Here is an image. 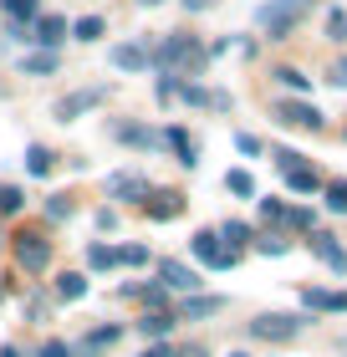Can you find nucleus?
<instances>
[{
	"label": "nucleus",
	"mask_w": 347,
	"mask_h": 357,
	"mask_svg": "<svg viewBox=\"0 0 347 357\" xmlns=\"http://www.w3.org/2000/svg\"><path fill=\"white\" fill-rule=\"evenodd\" d=\"M205 61H209V52L194 36H163L154 52H148V67H158L169 77H200Z\"/></svg>",
	"instance_id": "1"
},
{
	"label": "nucleus",
	"mask_w": 347,
	"mask_h": 357,
	"mask_svg": "<svg viewBox=\"0 0 347 357\" xmlns=\"http://www.w3.org/2000/svg\"><path fill=\"white\" fill-rule=\"evenodd\" d=\"M307 6H311V0H266V6L256 10V26L266 31L271 41H286L296 31V21L307 15Z\"/></svg>",
	"instance_id": "2"
},
{
	"label": "nucleus",
	"mask_w": 347,
	"mask_h": 357,
	"mask_svg": "<svg viewBox=\"0 0 347 357\" xmlns=\"http://www.w3.org/2000/svg\"><path fill=\"white\" fill-rule=\"evenodd\" d=\"M15 266H21L26 275H41L46 266H52V240H46L41 230H21L15 235Z\"/></svg>",
	"instance_id": "3"
},
{
	"label": "nucleus",
	"mask_w": 347,
	"mask_h": 357,
	"mask_svg": "<svg viewBox=\"0 0 347 357\" xmlns=\"http://www.w3.org/2000/svg\"><path fill=\"white\" fill-rule=\"evenodd\" d=\"M307 321L302 317H286V312H260L251 321V337H260V342H291L296 332H302Z\"/></svg>",
	"instance_id": "4"
},
{
	"label": "nucleus",
	"mask_w": 347,
	"mask_h": 357,
	"mask_svg": "<svg viewBox=\"0 0 347 357\" xmlns=\"http://www.w3.org/2000/svg\"><path fill=\"white\" fill-rule=\"evenodd\" d=\"M276 123L302 128V133H317V128H322V112H317V102H296V97H286V102H276Z\"/></svg>",
	"instance_id": "5"
},
{
	"label": "nucleus",
	"mask_w": 347,
	"mask_h": 357,
	"mask_svg": "<svg viewBox=\"0 0 347 357\" xmlns=\"http://www.w3.org/2000/svg\"><path fill=\"white\" fill-rule=\"evenodd\" d=\"M194 255H200L209 271H230V266L240 261V250H225V245H220V235H209V230L194 235Z\"/></svg>",
	"instance_id": "6"
},
{
	"label": "nucleus",
	"mask_w": 347,
	"mask_h": 357,
	"mask_svg": "<svg viewBox=\"0 0 347 357\" xmlns=\"http://www.w3.org/2000/svg\"><path fill=\"white\" fill-rule=\"evenodd\" d=\"M158 286H163V291H184V296H194V291H200V271L184 266V261H158Z\"/></svg>",
	"instance_id": "7"
},
{
	"label": "nucleus",
	"mask_w": 347,
	"mask_h": 357,
	"mask_svg": "<svg viewBox=\"0 0 347 357\" xmlns=\"http://www.w3.org/2000/svg\"><path fill=\"white\" fill-rule=\"evenodd\" d=\"M108 199H133V204H143V199H148V178L133 174V169L108 174Z\"/></svg>",
	"instance_id": "8"
},
{
	"label": "nucleus",
	"mask_w": 347,
	"mask_h": 357,
	"mask_svg": "<svg viewBox=\"0 0 347 357\" xmlns=\"http://www.w3.org/2000/svg\"><path fill=\"white\" fill-rule=\"evenodd\" d=\"M103 97H108V87H82V92H72V97H61V102H57V118L72 123V118H82V112H92Z\"/></svg>",
	"instance_id": "9"
},
{
	"label": "nucleus",
	"mask_w": 347,
	"mask_h": 357,
	"mask_svg": "<svg viewBox=\"0 0 347 357\" xmlns=\"http://www.w3.org/2000/svg\"><path fill=\"white\" fill-rule=\"evenodd\" d=\"M31 41H36L41 52H57V46L67 41V15H36V26H31Z\"/></svg>",
	"instance_id": "10"
},
{
	"label": "nucleus",
	"mask_w": 347,
	"mask_h": 357,
	"mask_svg": "<svg viewBox=\"0 0 347 357\" xmlns=\"http://www.w3.org/2000/svg\"><path fill=\"white\" fill-rule=\"evenodd\" d=\"M108 61L118 72H148V46H138V41H118L108 52Z\"/></svg>",
	"instance_id": "11"
},
{
	"label": "nucleus",
	"mask_w": 347,
	"mask_h": 357,
	"mask_svg": "<svg viewBox=\"0 0 347 357\" xmlns=\"http://www.w3.org/2000/svg\"><path fill=\"white\" fill-rule=\"evenodd\" d=\"M311 250H317V261H322V266H332L337 275L347 271V250L337 245V235H327V230H317V235H311Z\"/></svg>",
	"instance_id": "12"
},
{
	"label": "nucleus",
	"mask_w": 347,
	"mask_h": 357,
	"mask_svg": "<svg viewBox=\"0 0 347 357\" xmlns=\"http://www.w3.org/2000/svg\"><path fill=\"white\" fill-rule=\"evenodd\" d=\"M302 301L311 312H347V291H322V286H307Z\"/></svg>",
	"instance_id": "13"
},
{
	"label": "nucleus",
	"mask_w": 347,
	"mask_h": 357,
	"mask_svg": "<svg viewBox=\"0 0 347 357\" xmlns=\"http://www.w3.org/2000/svg\"><path fill=\"white\" fill-rule=\"evenodd\" d=\"M118 337H123L118 327H92V332H87V337H82V342H77L72 352H82V357H97V352H108L112 342H118Z\"/></svg>",
	"instance_id": "14"
},
{
	"label": "nucleus",
	"mask_w": 347,
	"mask_h": 357,
	"mask_svg": "<svg viewBox=\"0 0 347 357\" xmlns=\"http://www.w3.org/2000/svg\"><path fill=\"white\" fill-rule=\"evenodd\" d=\"M143 209H148V220H174L179 209H184V194L163 189V194H154V199H143Z\"/></svg>",
	"instance_id": "15"
},
{
	"label": "nucleus",
	"mask_w": 347,
	"mask_h": 357,
	"mask_svg": "<svg viewBox=\"0 0 347 357\" xmlns=\"http://www.w3.org/2000/svg\"><path fill=\"white\" fill-rule=\"evenodd\" d=\"M163 138L174 143V153H179V164H184V169H194V164H200V143H194V138L184 133V128H169Z\"/></svg>",
	"instance_id": "16"
},
{
	"label": "nucleus",
	"mask_w": 347,
	"mask_h": 357,
	"mask_svg": "<svg viewBox=\"0 0 347 357\" xmlns=\"http://www.w3.org/2000/svg\"><path fill=\"white\" fill-rule=\"evenodd\" d=\"M214 312H225V296H184V321H205Z\"/></svg>",
	"instance_id": "17"
},
{
	"label": "nucleus",
	"mask_w": 347,
	"mask_h": 357,
	"mask_svg": "<svg viewBox=\"0 0 347 357\" xmlns=\"http://www.w3.org/2000/svg\"><path fill=\"white\" fill-rule=\"evenodd\" d=\"M286 184H291V194H317L322 189V174L307 169V164H296V169H286Z\"/></svg>",
	"instance_id": "18"
},
{
	"label": "nucleus",
	"mask_w": 347,
	"mask_h": 357,
	"mask_svg": "<svg viewBox=\"0 0 347 357\" xmlns=\"http://www.w3.org/2000/svg\"><path fill=\"white\" fill-rule=\"evenodd\" d=\"M21 72H26V77H46V72H57V52H31V56H21Z\"/></svg>",
	"instance_id": "19"
},
{
	"label": "nucleus",
	"mask_w": 347,
	"mask_h": 357,
	"mask_svg": "<svg viewBox=\"0 0 347 357\" xmlns=\"http://www.w3.org/2000/svg\"><path fill=\"white\" fill-rule=\"evenodd\" d=\"M57 296H61V301H82V296H87V281H82L77 271H67V275H57Z\"/></svg>",
	"instance_id": "20"
},
{
	"label": "nucleus",
	"mask_w": 347,
	"mask_h": 357,
	"mask_svg": "<svg viewBox=\"0 0 347 357\" xmlns=\"http://www.w3.org/2000/svg\"><path fill=\"white\" fill-rule=\"evenodd\" d=\"M118 138L133 143V149H158V138L148 133V128H138V123H118Z\"/></svg>",
	"instance_id": "21"
},
{
	"label": "nucleus",
	"mask_w": 347,
	"mask_h": 357,
	"mask_svg": "<svg viewBox=\"0 0 347 357\" xmlns=\"http://www.w3.org/2000/svg\"><path fill=\"white\" fill-rule=\"evenodd\" d=\"M138 332H143V337H169V332H174V317H163V312H143Z\"/></svg>",
	"instance_id": "22"
},
{
	"label": "nucleus",
	"mask_w": 347,
	"mask_h": 357,
	"mask_svg": "<svg viewBox=\"0 0 347 357\" xmlns=\"http://www.w3.org/2000/svg\"><path fill=\"white\" fill-rule=\"evenodd\" d=\"M0 6H6V15H10V21H36V15H41V0H0Z\"/></svg>",
	"instance_id": "23"
},
{
	"label": "nucleus",
	"mask_w": 347,
	"mask_h": 357,
	"mask_svg": "<svg viewBox=\"0 0 347 357\" xmlns=\"http://www.w3.org/2000/svg\"><path fill=\"white\" fill-rule=\"evenodd\" d=\"M174 97H184L189 107H214V92L209 87H200V82H179V92Z\"/></svg>",
	"instance_id": "24"
},
{
	"label": "nucleus",
	"mask_w": 347,
	"mask_h": 357,
	"mask_svg": "<svg viewBox=\"0 0 347 357\" xmlns=\"http://www.w3.org/2000/svg\"><path fill=\"white\" fill-rule=\"evenodd\" d=\"M225 189L240 194V199H251V194H256V178L245 174V169H230V174H225Z\"/></svg>",
	"instance_id": "25"
},
{
	"label": "nucleus",
	"mask_w": 347,
	"mask_h": 357,
	"mask_svg": "<svg viewBox=\"0 0 347 357\" xmlns=\"http://www.w3.org/2000/svg\"><path fill=\"white\" fill-rule=\"evenodd\" d=\"M220 240H230L225 250H240L245 240H251V225H245V220H225V230H220Z\"/></svg>",
	"instance_id": "26"
},
{
	"label": "nucleus",
	"mask_w": 347,
	"mask_h": 357,
	"mask_svg": "<svg viewBox=\"0 0 347 357\" xmlns=\"http://www.w3.org/2000/svg\"><path fill=\"white\" fill-rule=\"evenodd\" d=\"M276 82L286 87V92H311V77H307V72H296V67H281V72H276Z\"/></svg>",
	"instance_id": "27"
},
{
	"label": "nucleus",
	"mask_w": 347,
	"mask_h": 357,
	"mask_svg": "<svg viewBox=\"0 0 347 357\" xmlns=\"http://www.w3.org/2000/svg\"><path fill=\"white\" fill-rule=\"evenodd\" d=\"M87 266H92V271H112V266H118V250H108V245H87Z\"/></svg>",
	"instance_id": "28"
},
{
	"label": "nucleus",
	"mask_w": 347,
	"mask_h": 357,
	"mask_svg": "<svg viewBox=\"0 0 347 357\" xmlns=\"http://www.w3.org/2000/svg\"><path fill=\"white\" fill-rule=\"evenodd\" d=\"M72 36L77 41H97V36H103V15H82V21L72 26Z\"/></svg>",
	"instance_id": "29"
},
{
	"label": "nucleus",
	"mask_w": 347,
	"mask_h": 357,
	"mask_svg": "<svg viewBox=\"0 0 347 357\" xmlns=\"http://www.w3.org/2000/svg\"><path fill=\"white\" fill-rule=\"evenodd\" d=\"M327 209H332V215H347V178L327 184Z\"/></svg>",
	"instance_id": "30"
},
{
	"label": "nucleus",
	"mask_w": 347,
	"mask_h": 357,
	"mask_svg": "<svg viewBox=\"0 0 347 357\" xmlns=\"http://www.w3.org/2000/svg\"><path fill=\"white\" fill-rule=\"evenodd\" d=\"M26 169L36 174V178H46V174H52V153H46V149H31V153H26Z\"/></svg>",
	"instance_id": "31"
},
{
	"label": "nucleus",
	"mask_w": 347,
	"mask_h": 357,
	"mask_svg": "<svg viewBox=\"0 0 347 357\" xmlns=\"http://www.w3.org/2000/svg\"><path fill=\"white\" fill-rule=\"evenodd\" d=\"M46 220H72V199L67 194H52V199H46Z\"/></svg>",
	"instance_id": "32"
},
{
	"label": "nucleus",
	"mask_w": 347,
	"mask_h": 357,
	"mask_svg": "<svg viewBox=\"0 0 347 357\" xmlns=\"http://www.w3.org/2000/svg\"><path fill=\"white\" fill-rule=\"evenodd\" d=\"M21 204H26V194H21V189H0V215H15Z\"/></svg>",
	"instance_id": "33"
},
{
	"label": "nucleus",
	"mask_w": 347,
	"mask_h": 357,
	"mask_svg": "<svg viewBox=\"0 0 347 357\" xmlns=\"http://www.w3.org/2000/svg\"><path fill=\"white\" fill-rule=\"evenodd\" d=\"M118 266H148V250L143 245H123L118 250Z\"/></svg>",
	"instance_id": "34"
},
{
	"label": "nucleus",
	"mask_w": 347,
	"mask_h": 357,
	"mask_svg": "<svg viewBox=\"0 0 347 357\" xmlns=\"http://www.w3.org/2000/svg\"><path fill=\"white\" fill-rule=\"evenodd\" d=\"M36 357H77V352H72V342L52 337V342H41V352H36Z\"/></svg>",
	"instance_id": "35"
},
{
	"label": "nucleus",
	"mask_w": 347,
	"mask_h": 357,
	"mask_svg": "<svg viewBox=\"0 0 347 357\" xmlns=\"http://www.w3.org/2000/svg\"><path fill=\"white\" fill-rule=\"evenodd\" d=\"M256 250H260V255H286L291 245H286L281 235H266V240H256Z\"/></svg>",
	"instance_id": "36"
},
{
	"label": "nucleus",
	"mask_w": 347,
	"mask_h": 357,
	"mask_svg": "<svg viewBox=\"0 0 347 357\" xmlns=\"http://www.w3.org/2000/svg\"><path fill=\"white\" fill-rule=\"evenodd\" d=\"M260 220H286V204L281 199H260Z\"/></svg>",
	"instance_id": "37"
},
{
	"label": "nucleus",
	"mask_w": 347,
	"mask_h": 357,
	"mask_svg": "<svg viewBox=\"0 0 347 357\" xmlns=\"http://www.w3.org/2000/svg\"><path fill=\"white\" fill-rule=\"evenodd\" d=\"M286 225H291V230H311V215H307V209H286Z\"/></svg>",
	"instance_id": "38"
},
{
	"label": "nucleus",
	"mask_w": 347,
	"mask_h": 357,
	"mask_svg": "<svg viewBox=\"0 0 347 357\" xmlns=\"http://www.w3.org/2000/svg\"><path fill=\"white\" fill-rule=\"evenodd\" d=\"M143 301H148V306H154V312H158V306L169 301V291H163V286H143Z\"/></svg>",
	"instance_id": "39"
},
{
	"label": "nucleus",
	"mask_w": 347,
	"mask_h": 357,
	"mask_svg": "<svg viewBox=\"0 0 347 357\" xmlns=\"http://www.w3.org/2000/svg\"><path fill=\"white\" fill-rule=\"evenodd\" d=\"M271 158H276V164H281V169H296V164H302V153H296V149H276Z\"/></svg>",
	"instance_id": "40"
},
{
	"label": "nucleus",
	"mask_w": 347,
	"mask_h": 357,
	"mask_svg": "<svg viewBox=\"0 0 347 357\" xmlns=\"http://www.w3.org/2000/svg\"><path fill=\"white\" fill-rule=\"evenodd\" d=\"M327 31H332V36H347V10H332V15H327Z\"/></svg>",
	"instance_id": "41"
},
{
	"label": "nucleus",
	"mask_w": 347,
	"mask_h": 357,
	"mask_svg": "<svg viewBox=\"0 0 347 357\" xmlns=\"http://www.w3.org/2000/svg\"><path fill=\"white\" fill-rule=\"evenodd\" d=\"M235 149H240V153H260V143H256L251 133H235Z\"/></svg>",
	"instance_id": "42"
},
{
	"label": "nucleus",
	"mask_w": 347,
	"mask_h": 357,
	"mask_svg": "<svg viewBox=\"0 0 347 357\" xmlns=\"http://www.w3.org/2000/svg\"><path fill=\"white\" fill-rule=\"evenodd\" d=\"M143 357H174V352H169V347H148Z\"/></svg>",
	"instance_id": "43"
},
{
	"label": "nucleus",
	"mask_w": 347,
	"mask_h": 357,
	"mask_svg": "<svg viewBox=\"0 0 347 357\" xmlns=\"http://www.w3.org/2000/svg\"><path fill=\"white\" fill-rule=\"evenodd\" d=\"M209 6V0H184V10H205Z\"/></svg>",
	"instance_id": "44"
},
{
	"label": "nucleus",
	"mask_w": 347,
	"mask_h": 357,
	"mask_svg": "<svg viewBox=\"0 0 347 357\" xmlns=\"http://www.w3.org/2000/svg\"><path fill=\"white\" fill-rule=\"evenodd\" d=\"M337 82H347V56L337 61Z\"/></svg>",
	"instance_id": "45"
},
{
	"label": "nucleus",
	"mask_w": 347,
	"mask_h": 357,
	"mask_svg": "<svg viewBox=\"0 0 347 357\" xmlns=\"http://www.w3.org/2000/svg\"><path fill=\"white\" fill-rule=\"evenodd\" d=\"M179 357H205V347H184V352H179Z\"/></svg>",
	"instance_id": "46"
},
{
	"label": "nucleus",
	"mask_w": 347,
	"mask_h": 357,
	"mask_svg": "<svg viewBox=\"0 0 347 357\" xmlns=\"http://www.w3.org/2000/svg\"><path fill=\"white\" fill-rule=\"evenodd\" d=\"M0 357H21V352H15V347H0Z\"/></svg>",
	"instance_id": "47"
},
{
	"label": "nucleus",
	"mask_w": 347,
	"mask_h": 357,
	"mask_svg": "<svg viewBox=\"0 0 347 357\" xmlns=\"http://www.w3.org/2000/svg\"><path fill=\"white\" fill-rule=\"evenodd\" d=\"M138 6H158V0H138Z\"/></svg>",
	"instance_id": "48"
},
{
	"label": "nucleus",
	"mask_w": 347,
	"mask_h": 357,
	"mask_svg": "<svg viewBox=\"0 0 347 357\" xmlns=\"http://www.w3.org/2000/svg\"><path fill=\"white\" fill-rule=\"evenodd\" d=\"M230 357H251V352H230Z\"/></svg>",
	"instance_id": "49"
}]
</instances>
